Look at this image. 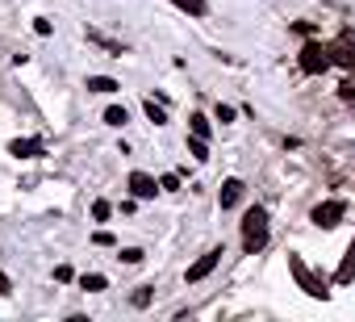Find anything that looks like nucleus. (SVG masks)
I'll return each instance as SVG.
<instances>
[{"mask_svg": "<svg viewBox=\"0 0 355 322\" xmlns=\"http://www.w3.org/2000/svg\"><path fill=\"white\" fill-rule=\"evenodd\" d=\"M263 243H268V210L263 205H251L243 214V247H247V255H255Z\"/></svg>", "mask_w": 355, "mask_h": 322, "instance_id": "1", "label": "nucleus"}, {"mask_svg": "<svg viewBox=\"0 0 355 322\" xmlns=\"http://www.w3.org/2000/svg\"><path fill=\"white\" fill-rule=\"evenodd\" d=\"M297 63H301V71H305V76H322V71L330 67V51H322L318 42H305Z\"/></svg>", "mask_w": 355, "mask_h": 322, "instance_id": "2", "label": "nucleus"}, {"mask_svg": "<svg viewBox=\"0 0 355 322\" xmlns=\"http://www.w3.org/2000/svg\"><path fill=\"white\" fill-rule=\"evenodd\" d=\"M343 214H347V205H343V201H322V205H313L309 222H313V226H322V230H330V226H338V222H343Z\"/></svg>", "mask_w": 355, "mask_h": 322, "instance_id": "3", "label": "nucleus"}, {"mask_svg": "<svg viewBox=\"0 0 355 322\" xmlns=\"http://www.w3.org/2000/svg\"><path fill=\"white\" fill-rule=\"evenodd\" d=\"M288 268H293V276L301 280V289H305L309 297H326V293H330V289H326V285H322V280L305 268V264H301V255H288Z\"/></svg>", "mask_w": 355, "mask_h": 322, "instance_id": "4", "label": "nucleus"}, {"mask_svg": "<svg viewBox=\"0 0 355 322\" xmlns=\"http://www.w3.org/2000/svg\"><path fill=\"white\" fill-rule=\"evenodd\" d=\"M130 193L138 197V201H150L155 193H163L159 189V180L155 176H146V172H130Z\"/></svg>", "mask_w": 355, "mask_h": 322, "instance_id": "5", "label": "nucleus"}, {"mask_svg": "<svg viewBox=\"0 0 355 322\" xmlns=\"http://www.w3.org/2000/svg\"><path fill=\"white\" fill-rule=\"evenodd\" d=\"M218 264H222V247H214V251H205V255H201V260H197V264L189 268V285H197V280H205V276H209V272H214Z\"/></svg>", "mask_w": 355, "mask_h": 322, "instance_id": "6", "label": "nucleus"}, {"mask_svg": "<svg viewBox=\"0 0 355 322\" xmlns=\"http://www.w3.org/2000/svg\"><path fill=\"white\" fill-rule=\"evenodd\" d=\"M46 146H42V138H17V142H9V155H17V159H38Z\"/></svg>", "mask_w": 355, "mask_h": 322, "instance_id": "7", "label": "nucleus"}, {"mask_svg": "<svg viewBox=\"0 0 355 322\" xmlns=\"http://www.w3.org/2000/svg\"><path fill=\"white\" fill-rule=\"evenodd\" d=\"M218 197H222V210L239 205V197H243V180H234V176H230V180L222 185V193H218Z\"/></svg>", "mask_w": 355, "mask_h": 322, "instance_id": "8", "label": "nucleus"}, {"mask_svg": "<svg viewBox=\"0 0 355 322\" xmlns=\"http://www.w3.org/2000/svg\"><path fill=\"white\" fill-rule=\"evenodd\" d=\"M351 276H355V239H351V247H347V260H343V268L334 272V280H338V285H347Z\"/></svg>", "mask_w": 355, "mask_h": 322, "instance_id": "9", "label": "nucleus"}, {"mask_svg": "<svg viewBox=\"0 0 355 322\" xmlns=\"http://www.w3.org/2000/svg\"><path fill=\"white\" fill-rule=\"evenodd\" d=\"M121 84L113 76H88V92H117Z\"/></svg>", "mask_w": 355, "mask_h": 322, "instance_id": "10", "label": "nucleus"}, {"mask_svg": "<svg viewBox=\"0 0 355 322\" xmlns=\"http://www.w3.org/2000/svg\"><path fill=\"white\" fill-rule=\"evenodd\" d=\"M171 5H175V9H184L189 17H205V13H209L205 0H171Z\"/></svg>", "mask_w": 355, "mask_h": 322, "instance_id": "11", "label": "nucleus"}, {"mask_svg": "<svg viewBox=\"0 0 355 322\" xmlns=\"http://www.w3.org/2000/svg\"><path fill=\"white\" fill-rule=\"evenodd\" d=\"M189 155L197 159V164H205V159H209V138H197V134H193V138H189Z\"/></svg>", "mask_w": 355, "mask_h": 322, "instance_id": "12", "label": "nucleus"}, {"mask_svg": "<svg viewBox=\"0 0 355 322\" xmlns=\"http://www.w3.org/2000/svg\"><path fill=\"white\" fill-rule=\"evenodd\" d=\"M80 289H88V293H101V289H109V280H105L101 272H84V276H80Z\"/></svg>", "mask_w": 355, "mask_h": 322, "instance_id": "13", "label": "nucleus"}, {"mask_svg": "<svg viewBox=\"0 0 355 322\" xmlns=\"http://www.w3.org/2000/svg\"><path fill=\"white\" fill-rule=\"evenodd\" d=\"M105 121H109V126H117V130H121V126H125V121H130V113H125V105H109V109H105Z\"/></svg>", "mask_w": 355, "mask_h": 322, "instance_id": "14", "label": "nucleus"}, {"mask_svg": "<svg viewBox=\"0 0 355 322\" xmlns=\"http://www.w3.org/2000/svg\"><path fill=\"white\" fill-rule=\"evenodd\" d=\"M330 63H343V67H355V51H347V46H334V51H330Z\"/></svg>", "mask_w": 355, "mask_h": 322, "instance_id": "15", "label": "nucleus"}, {"mask_svg": "<svg viewBox=\"0 0 355 322\" xmlns=\"http://www.w3.org/2000/svg\"><path fill=\"white\" fill-rule=\"evenodd\" d=\"M189 121H193V134H197V138H209V117H205V113H193Z\"/></svg>", "mask_w": 355, "mask_h": 322, "instance_id": "16", "label": "nucleus"}, {"mask_svg": "<svg viewBox=\"0 0 355 322\" xmlns=\"http://www.w3.org/2000/svg\"><path fill=\"white\" fill-rule=\"evenodd\" d=\"M142 109H146V117H150L155 126H163V121H167V113H163V105H155V101H146Z\"/></svg>", "mask_w": 355, "mask_h": 322, "instance_id": "17", "label": "nucleus"}, {"mask_svg": "<svg viewBox=\"0 0 355 322\" xmlns=\"http://www.w3.org/2000/svg\"><path fill=\"white\" fill-rule=\"evenodd\" d=\"M121 264H142V247H121Z\"/></svg>", "mask_w": 355, "mask_h": 322, "instance_id": "18", "label": "nucleus"}, {"mask_svg": "<svg viewBox=\"0 0 355 322\" xmlns=\"http://www.w3.org/2000/svg\"><path fill=\"white\" fill-rule=\"evenodd\" d=\"M159 189H163V193H175V189H180V176H175V172L159 176Z\"/></svg>", "mask_w": 355, "mask_h": 322, "instance_id": "19", "label": "nucleus"}, {"mask_svg": "<svg viewBox=\"0 0 355 322\" xmlns=\"http://www.w3.org/2000/svg\"><path fill=\"white\" fill-rule=\"evenodd\" d=\"M109 214H113L109 201H96V205H92V218H96V222H109Z\"/></svg>", "mask_w": 355, "mask_h": 322, "instance_id": "20", "label": "nucleus"}, {"mask_svg": "<svg viewBox=\"0 0 355 322\" xmlns=\"http://www.w3.org/2000/svg\"><path fill=\"white\" fill-rule=\"evenodd\" d=\"M338 96H343V101H355V76H351V80H343V84H338Z\"/></svg>", "mask_w": 355, "mask_h": 322, "instance_id": "21", "label": "nucleus"}, {"mask_svg": "<svg viewBox=\"0 0 355 322\" xmlns=\"http://www.w3.org/2000/svg\"><path fill=\"white\" fill-rule=\"evenodd\" d=\"M134 305H138V310L150 305V289H138V293H134Z\"/></svg>", "mask_w": 355, "mask_h": 322, "instance_id": "22", "label": "nucleus"}, {"mask_svg": "<svg viewBox=\"0 0 355 322\" xmlns=\"http://www.w3.org/2000/svg\"><path fill=\"white\" fill-rule=\"evenodd\" d=\"M34 34H42V38H46V34H51V22H46V17H38V22H34Z\"/></svg>", "mask_w": 355, "mask_h": 322, "instance_id": "23", "label": "nucleus"}, {"mask_svg": "<svg viewBox=\"0 0 355 322\" xmlns=\"http://www.w3.org/2000/svg\"><path fill=\"white\" fill-rule=\"evenodd\" d=\"M218 121H234V109L230 105H218Z\"/></svg>", "mask_w": 355, "mask_h": 322, "instance_id": "24", "label": "nucleus"}, {"mask_svg": "<svg viewBox=\"0 0 355 322\" xmlns=\"http://www.w3.org/2000/svg\"><path fill=\"white\" fill-rule=\"evenodd\" d=\"M96 247H113V235L109 230H96Z\"/></svg>", "mask_w": 355, "mask_h": 322, "instance_id": "25", "label": "nucleus"}, {"mask_svg": "<svg viewBox=\"0 0 355 322\" xmlns=\"http://www.w3.org/2000/svg\"><path fill=\"white\" fill-rule=\"evenodd\" d=\"M9 293H13V285H9V276H5V272H0V297H9Z\"/></svg>", "mask_w": 355, "mask_h": 322, "instance_id": "26", "label": "nucleus"}]
</instances>
